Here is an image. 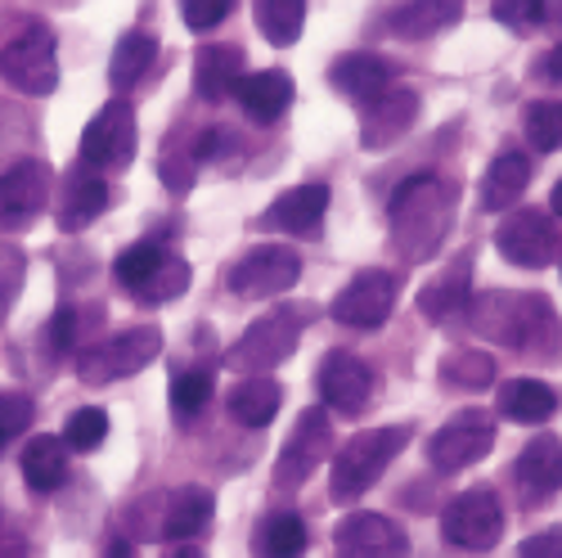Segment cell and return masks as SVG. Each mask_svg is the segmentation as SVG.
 <instances>
[{
    "label": "cell",
    "mask_w": 562,
    "mask_h": 558,
    "mask_svg": "<svg viewBox=\"0 0 562 558\" xmlns=\"http://www.w3.org/2000/svg\"><path fill=\"white\" fill-rule=\"evenodd\" d=\"M473 334H482L486 343L504 347V351H518V356H544L558 360L562 356V324L549 298L540 293H482L463 306Z\"/></svg>",
    "instance_id": "obj_1"
},
{
    "label": "cell",
    "mask_w": 562,
    "mask_h": 558,
    "mask_svg": "<svg viewBox=\"0 0 562 558\" xmlns=\"http://www.w3.org/2000/svg\"><path fill=\"white\" fill-rule=\"evenodd\" d=\"M387 221H392V248L409 266L428 261L450 235L454 190L432 171H414V176H405L396 185V194L387 203Z\"/></svg>",
    "instance_id": "obj_2"
},
{
    "label": "cell",
    "mask_w": 562,
    "mask_h": 558,
    "mask_svg": "<svg viewBox=\"0 0 562 558\" xmlns=\"http://www.w3.org/2000/svg\"><path fill=\"white\" fill-rule=\"evenodd\" d=\"M409 446V424H392V428H364L351 442H342V450L334 455L329 469V500L334 504H351L360 500L373 482L387 473V464Z\"/></svg>",
    "instance_id": "obj_3"
},
{
    "label": "cell",
    "mask_w": 562,
    "mask_h": 558,
    "mask_svg": "<svg viewBox=\"0 0 562 558\" xmlns=\"http://www.w3.org/2000/svg\"><path fill=\"white\" fill-rule=\"evenodd\" d=\"M306 306H274L266 311L261 320H252L248 330L239 334V343L229 347L225 365L234 369V375H270V369H279L302 343V330H306Z\"/></svg>",
    "instance_id": "obj_4"
},
{
    "label": "cell",
    "mask_w": 562,
    "mask_h": 558,
    "mask_svg": "<svg viewBox=\"0 0 562 558\" xmlns=\"http://www.w3.org/2000/svg\"><path fill=\"white\" fill-rule=\"evenodd\" d=\"M162 351V330L158 324H135V330H122L95 347L77 351V379L86 388H104V383H117V379H131L139 375L145 365H154Z\"/></svg>",
    "instance_id": "obj_5"
},
{
    "label": "cell",
    "mask_w": 562,
    "mask_h": 558,
    "mask_svg": "<svg viewBox=\"0 0 562 558\" xmlns=\"http://www.w3.org/2000/svg\"><path fill=\"white\" fill-rule=\"evenodd\" d=\"M504 536V504L491 487H468L441 509V540L463 554H491Z\"/></svg>",
    "instance_id": "obj_6"
},
{
    "label": "cell",
    "mask_w": 562,
    "mask_h": 558,
    "mask_svg": "<svg viewBox=\"0 0 562 558\" xmlns=\"http://www.w3.org/2000/svg\"><path fill=\"white\" fill-rule=\"evenodd\" d=\"M0 77H5L23 96H50L59 86V55H55V32L45 23H27L23 36H14L0 51Z\"/></svg>",
    "instance_id": "obj_7"
},
{
    "label": "cell",
    "mask_w": 562,
    "mask_h": 558,
    "mask_svg": "<svg viewBox=\"0 0 562 558\" xmlns=\"http://www.w3.org/2000/svg\"><path fill=\"white\" fill-rule=\"evenodd\" d=\"M495 450V414L491 410H463L454 414L450 424H441L428 442V459H432V469L437 473H463V469H473V464H482L486 455Z\"/></svg>",
    "instance_id": "obj_8"
},
{
    "label": "cell",
    "mask_w": 562,
    "mask_h": 558,
    "mask_svg": "<svg viewBox=\"0 0 562 558\" xmlns=\"http://www.w3.org/2000/svg\"><path fill=\"white\" fill-rule=\"evenodd\" d=\"M396 298H401V279L383 266H369L360 275H351V284L329 302V315L347 330H383L387 315L396 311Z\"/></svg>",
    "instance_id": "obj_9"
},
{
    "label": "cell",
    "mask_w": 562,
    "mask_h": 558,
    "mask_svg": "<svg viewBox=\"0 0 562 558\" xmlns=\"http://www.w3.org/2000/svg\"><path fill=\"white\" fill-rule=\"evenodd\" d=\"M329 446H334V424H329V410L324 405H311L297 414V424L289 433V442L279 446V464H274V487H289L297 491L324 459H329Z\"/></svg>",
    "instance_id": "obj_10"
},
{
    "label": "cell",
    "mask_w": 562,
    "mask_h": 558,
    "mask_svg": "<svg viewBox=\"0 0 562 558\" xmlns=\"http://www.w3.org/2000/svg\"><path fill=\"white\" fill-rule=\"evenodd\" d=\"M302 279V257L289 248V244H261L252 253H244L229 270V293L234 298H279L289 293Z\"/></svg>",
    "instance_id": "obj_11"
},
{
    "label": "cell",
    "mask_w": 562,
    "mask_h": 558,
    "mask_svg": "<svg viewBox=\"0 0 562 558\" xmlns=\"http://www.w3.org/2000/svg\"><path fill=\"white\" fill-rule=\"evenodd\" d=\"M135 145H139V135H135L131 104L126 100H109L95 118L86 122L77 154H81L86 167H95V171H122L135 158Z\"/></svg>",
    "instance_id": "obj_12"
},
{
    "label": "cell",
    "mask_w": 562,
    "mask_h": 558,
    "mask_svg": "<svg viewBox=\"0 0 562 558\" xmlns=\"http://www.w3.org/2000/svg\"><path fill=\"white\" fill-rule=\"evenodd\" d=\"M495 248L504 261L522 266V270H544L558 257V230L553 216L540 208H513L495 225Z\"/></svg>",
    "instance_id": "obj_13"
},
{
    "label": "cell",
    "mask_w": 562,
    "mask_h": 558,
    "mask_svg": "<svg viewBox=\"0 0 562 558\" xmlns=\"http://www.w3.org/2000/svg\"><path fill=\"white\" fill-rule=\"evenodd\" d=\"M334 558H409V532L387 514H347L334 527Z\"/></svg>",
    "instance_id": "obj_14"
},
{
    "label": "cell",
    "mask_w": 562,
    "mask_h": 558,
    "mask_svg": "<svg viewBox=\"0 0 562 558\" xmlns=\"http://www.w3.org/2000/svg\"><path fill=\"white\" fill-rule=\"evenodd\" d=\"M45 199H50V167L45 163L23 158L10 171H0V230H10V235L27 230L45 212Z\"/></svg>",
    "instance_id": "obj_15"
},
{
    "label": "cell",
    "mask_w": 562,
    "mask_h": 558,
    "mask_svg": "<svg viewBox=\"0 0 562 558\" xmlns=\"http://www.w3.org/2000/svg\"><path fill=\"white\" fill-rule=\"evenodd\" d=\"M216 518V495L207 487H176L162 495V509L154 527L145 532V540H190L203 536Z\"/></svg>",
    "instance_id": "obj_16"
},
{
    "label": "cell",
    "mask_w": 562,
    "mask_h": 558,
    "mask_svg": "<svg viewBox=\"0 0 562 558\" xmlns=\"http://www.w3.org/2000/svg\"><path fill=\"white\" fill-rule=\"evenodd\" d=\"M319 401L334 414H360L373 401V369L351 351H329L319 365Z\"/></svg>",
    "instance_id": "obj_17"
},
{
    "label": "cell",
    "mask_w": 562,
    "mask_h": 558,
    "mask_svg": "<svg viewBox=\"0 0 562 558\" xmlns=\"http://www.w3.org/2000/svg\"><path fill=\"white\" fill-rule=\"evenodd\" d=\"M513 482H518V495L527 509L553 500L562 491V437L540 433L522 446L518 464H513Z\"/></svg>",
    "instance_id": "obj_18"
},
{
    "label": "cell",
    "mask_w": 562,
    "mask_h": 558,
    "mask_svg": "<svg viewBox=\"0 0 562 558\" xmlns=\"http://www.w3.org/2000/svg\"><path fill=\"white\" fill-rule=\"evenodd\" d=\"M418 118V96L409 86H392L383 90L379 100H369L364 104V118H360V145L364 149H387L396 145V140L414 126Z\"/></svg>",
    "instance_id": "obj_19"
},
{
    "label": "cell",
    "mask_w": 562,
    "mask_h": 558,
    "mask_svg": "<svg viewBox=\"0 0 562 558\" xmlns=\"http://www.w3.org/2000/svg\"><path fill=\"white\" fill-rule=\"evenodd\" d=\"M324 212H329V185L306 180V185H297V190L279 194L257 216V230H279V235H311V230L324 221Z\"/></svg>",
    "instance_id": "obj_20"
},
{
    "label": "cell",
    "mask_w": 562,
    "mask_h": 558,
    "mask_svg": "<svg viewBox=\"0 0 562 558\" xmlns=\"http://www.w3.org/2000/svg\"><path fill=\"white\" fill-rule=\"evenodd\" d=\"M329 81H334V90H342L347 100L369 104V100H379L383 90H392V86L401 81V68H396L392 59H383V55L356 51V55H338V59H334Z\"/></svg>",
    "instance_id": "obj_21"
},
{
    "label": "cell",
    "mask_w": 562,
    "mask_h": 558,
    "mask_svg": "<svg viewBox=\"0 0 562 558\" xmlns=\"http://www.w3.org/2000/svg\"><path fill=\"white\" fill-rule=\"evenodd\" d=\"M293 96H297V86H293V77H289L284 68L244 72L239 90H234V100H239L244 118H248V122H257V126H274L279 118L289 113Z\"/></svg>",
    "instance_id": "obj_22"
},
{
    "label": "cell",
    "mask_w": 562,
    "mask_h": 558,
    "mask_svg": "<svg viewBox=\"0 0 562 558\" xmlns=\"http://www.w3.org/2000/svg\"><path fill=\"white\" fill-rule=\"evenodd\" d=\"M244 81V51L229 41H216V45H203V51L194 55V90L199 100L207 104H221L229 100L234 90H239Z\"/></svg>",
    "instance_id": "obj_23"
},
{
    "label": "cell",
    "mask_w": 562,
    "mask_h": 558,
    "mask_svg": "<svg viewBox=\"0 0 562 558\" xmlns=\"http://www.w3.org/2000/svg\"><path fill=\"white\" fill-rule=\"evenodd\" d=\"M459 14H463V0H401L387 14V27L401 41H428V36L454 27Z\"/></svg>",
    "instance_id": "obj_24"
},
{
    "label": "cell",
    "mask_w": 562,
    "mask_h": 558,
    "mask_svg": "<svg viewBox=\"0 0 562 558\" xmlns=\"http://www.w3.org/2000/svg\"><path fill=\"white\" fill-rule=\"evenodd\" d=\"M531 185V158L518 149H504L491 158L486 176H482V212H504L513 208Z\"/></svg>",
    "instance_id": "obj_25"
},
{
    "label": "cell",
    "mask_w": 562,
    "mask_h": 558,
    "mask_svg": "<svg viewBox=\"0 0 562 558\" xmlns=\"http://www.w3.org/2000/svg\"><path fill=\"white\" fill-rule=\"evenodd\" d=\"M19 469H23V482H27L36 495L64 491V487H68V446H64V437H50V433L32 437V442L23 446Z\"/></svg>",
    "instance_id": "obj_26"
},
{
    "label": "cell",
    "mask_w": 562,
    "mask_h": 558,
    "mask_svg": "<svg viewBox=\"0 0 562 558\" xmlns=\"http://www.w3.org/2000/svg\"><path fill=\"white\" fill-rule=\"evenodd\" d=\"M279 405H284V388H279L274 379H266V375L239 379V383L229 388V401H225L229 418H234V424H244V428H266V424H274Z\"/></svg>",
    "instance_id": "obj_27"
},
{
    "label": "cell",
    "mask_w": 562,
    "mask_h": 558,
    "mask_svg": "<svg viewBox=\"0 0 562 558\" xmlns=\"http://www.w3.org/2000/svg\"><path fill=\"white\" fill-rule=\"evenodd\" d=\"M109 208V180L95 171H72L64 185V208H59V230L77 235L90 221H100Z\"/></svg>",
    "instance_id": "obj_28"
},
{
    "label": "cell",
    "mask_w": 562,
    "mask_h": 558,
    "mask_svg": "<svg viewBox=\"0 0 562 558\" xmlns=\"http://www.w3.org/2000/svg\"><path fill=\"white\" fill-rule=\"evenodd\" d=\"M495 410L513 424H544L558 410V392L540 379H504L495 388Z\"/></svg>",
    "instance_id": "obj_29"
},
{
    "label": "cell",
    "mask_w": 562,
    "mask_h": 558,
    "mask_svg": "<svg viewBox=\"0 0 562 558\" xmlns=\"http://www.w3.org/2000/svg\"><path fill=\"white\" fill-rule=\"evenodd\" d=\"M306 545H311L306 523L293 509H274L252 532V558H302Z\"/></svg>",
    "instance_id": "obj_30"
},
{
    "label": "cell",
    "mask_w": 562,
    "mask_h": 558,
    "mask_svg": "<svg viewBox=\"0 0 562 558\" xmlns=\"http://www.w3.org/2000/svg\"><path fill=\"white\" fill-rule=\"evenodd\" d=\"M468 275H473V257H459L441 279H432V284L418 293V315H424L428 324H446L450 315H463V306H468Z\"/></svg>",
    "instance_id": "obj_31"
},
{
    "label": "cell",
    "mask_w": 562,
    "mask_h": 558,
    "mask_svg": "<svg viewBox=\"0 0 562 558\" xmlns=\"http://www.w3.org/2000/svg\"><path fill=\"white\" fill-rule=\"evenodd\" d=\"M154 59H158V41H154L149 32H126V36H117L113 59H109V81H113L117 96H122V90H131L139 77H145Z\"/></svg>",
    "instance_id": "obj_32"
},
{
    "label": "cell",
    "mask_w": 562,
    "mask_h": 558,
    "mask_svg": "<svg viewBox=\"0 0 562 558\" xmlns=\"http://www.w3.org/2000/svg\"><path fill=\"white\" fill-rule=\"evenodd\" d=\"M190 261H180V257H162L145 279H139V284L131 289V298L135 302H145V306H162V302H176L184 289H190Z\"/></svg>",
    "instance_id": "obj_33"
},
{
    "label": "cell",
    "mask_w": 562,
    "mask_h": 558,
    "mask_svg": "<svg viewBox=\"0 0 562 558\" xmlns=\"http://www.w3.org/2000/svg\"><path fill=\"white\" fill-rule=\"evenodd\" d=\"M257 27L270 45H293L306 27V0H257Z\"/></svg>",
    "instance_id": "obj_34"
},
{
    "label": "cell",
    "mask_w": 562,
    "mask_h": 558,
    "mask_svg": "<svg viewBox=\"0 0 562 558\" xmlns=\"http://www.w3.org/2000/svg\"><path fill=\"white\" fill-rule=\"evenodd\" d=\"M441 383L450 392H477L495 383V360L486 351H450L441 360Z\"/></svg>",
    "instance_id": "obj_35"
},
{
    "label": "cell",
    "mask_w": 562,
    "mask_h": 558,
    "mask_svg": "<svg viewBox=\"0 0 562 558\" xmlns=\"http://www.w3.org/2000/svg\"><path fill=\"white\" fill-rule=\"evenodd\" d=\"M522 131L531 140V149L558 154L562 149V100H536V104H527Z\"/></svg>",
    "instance_id": "obj_36"
},
{
    "label": "cell",
    "mask_w": 562,
    "mask_h": 558,
    "mask_svg": "<svg viewBox=\"0 0 562 558\" xmlns=\"http://www.w3.org/2000/svg\"><path fill=\"white\" fill-rule=\"evenodd\" d=\"M109 437V414L95 410V405H81L64 418V446L77 450V455H90V450H100Z\"/></svg>",
    "instance_id": "obj_37"
},
{
    "label": "cell",
    "mask_w": 562,
    "mask_h": 558,
    "mask_svg": "<svg viewBox=\"0 0 562 558\" xmlns=\"http://www.w3.org/2000/svg\"><path fill=\"white\" fill-rule=\"evenodd\" d=\"M212 401V375L207 369H184L171 379V414L176 418H194Z\"/></svg>",
    "instance_id": "obj_38"
},
{
    "label": "cell",
    "mask_w": 562,
    "mask_h": 558,
    "mask_svg": "<svg viewBox=\"0 0 562 558\" xmlns=\"http://www.w3.org/2000/svg\"><path fill=\"white\" fill-rule=\"evenodd\" d=\"M162 257H167V248H162L158 239H139V244H131V248H126V253H117V261H113L117 284L131 293V289H135L139 279H145Z\"/></svg>",
    "instance_id": "obj_39"
},
{
    "label": "cell",
    "mask_w": 562,
    "mask_h": 558,
    "mask_svg": "<svg viewBox=\"0 0 562 558\" xmlns=\"http://www.w3.org/2000/svg\"><path fill=\"white\" fill-rule=\"evenodd\" d=\"M32 414H36V405H32L27 392H0V450L27 433Z\"/></svg>",
    "instance_id": "obj_40"
},
{
    "label": "cell",
    "mask_w": 562,
    "mask_h": 558,
    "mask_svg": "<svg viewBox=\"0 0 562 558\" xmlns=\"http://www.w3.org/2000/svg\"><path fill=\"white\" fill-rule=\"evenodd\" d=\"M491 14L513 32H531L536 23H544V0H495Z\"/></svg>",
    "instance_id": "obj_41"
},
{
    "label": "cell",
    "mask_w": 562,
    "mask_h": 558,
    "mask_svg": "<svg viewBox=\"0 0 562 558\" xmlns=\"http://www.w3.org/2000/svg\"><path fill=\"white\" fill-rule=\"evenodd\" d=\"M234 10V0H180V19L190 32H212L216 23H225Z\"/></svg>",
    "instance_id": "obj_42"
},
{
    "label": "cell",
    "mask_w": 562,
    "mask_h": 558,
    "mask_svg": "<svg viewBox=\"0 0 562 558\" xmlns=\"http://www.w3.org/2000/svg\"><path fill=\"white\" fill-rule=\"evenodd\" d=\"M229 149H234V131L207 126V131H199V140H194V163H216V158H225Z\"/></svg>",
    "instance_id": "obj_43"
},
{
    "label": "cell",
    "mask_w": 562,
    "mask_h": 558,
    "mask_svg": "<svg viewBox=\"0 0 562 558\" xmlns=\"http://www.w3.org/2000/svg\"><path fill=\"white\" fill-rule=\"evenodd\" d=\"M518 558H562V523L558 527H544L536 536H527L518 545Z\"/></svg>",
    "instance_id": "obj_44"
},
{
    "label": "cell",
    "mask_w": 562,
    "mask_h": 558,
    "mask_svg": "<svg viewBox=\"0 0 562 558\" xmlns=\"http://www.w3.org/2000/svg\"><path fill=\"white\" fill-rule=\"evenodd\" d=\"M72 338H77V311L72 306H59L55 320H50V343L59 351H72Z\"/></svg>",
    "instance_id": "obj_45"
},
{
    "label": "cell",
    "mask_w": 562,
    "mask_h": 558,
    "mask_svg": "<svg viewBox=\"0 0 562 558\" xmlns=\"http://www.w3.org/2000/svg\"><path fill=\"white\" fill-rule=\"evenodd\" d=\"M544 81H562V45H553V51L540 59V68H536Z\"/></svg>",
    "instance_id": "obj_46"
},
{
    "label": "cell",
    "mask_w": 562,
    "mask_h": 558,
    "mask_svg": "<svg viewBox=\"0 0 562 558\" xmlns=\"http://www.w3.org/2000/svg\"><path fill=\"white\" fill-rule=\"evenodd\" d=\"M167 558H207L203 549H194V545H180V549H171Z\"/></svg>",
    "instance_id": "obj_47"
},
{
    "label": "cell",
    "mask_w": 562,
    "mask_h": 558,
    "mask_svg": "<svg viewBox=\"0 0 562 558\" xmlns=\"http://www.w3.org/2000/svg\"><path fill=\"white\" fill-rule=\"evenodd\" d=\"M549 208H553V212H558V216H562V180H558V185H553V194H549Z\"/></svg>",
    "instance_id": "obj_48"
}]
</instances>
